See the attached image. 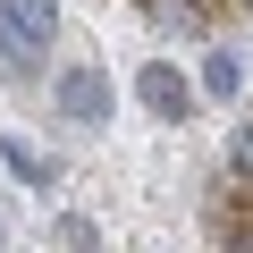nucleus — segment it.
I'll list each match as a JSON object with an SVG mask.
<instances>
[{
	"instance_id": "nucleus-1",
	"label": "nucleus",
	"mask_w": 253,
	"mask_h": 253,
	"mask_svg": "<svg viewBox=\"0 0 253 253\" xmlns=\"http://www.w3.org/2000/svg\"><path fill=\"white\" fill-rule=\"evenodd\" d=\"M59 118L110 126V76H101V68H59Z\"/></svg>"
},
{
	"instance_id": "nucleus-2",
	"label": "nucleus",
	"mask_w": 253,
	"mask_h": 253,
	"mask_svg": "<svg viewBox=\"0 0 253 253\" xmlns=\"http://www.w3.org/2000/svg\"><path fill=\"white\" fill-rule=\"evenodd\" d=\"M135 93H144V110H152V118H169V126H177V118H186V110H194V84H186V76H177V59H152V68H144V84H135Z\"/></svg>"
},
{
	"instance_id": "nucleus-3",
	"label": "nucleus",
	"mask_w": 253,
	"mask_h": 253,
	"mask_svg": "<svg viewBox=\"0 0 253 253\" xmlns=\"http://www.w3.org/2000/svg\"><path fill=\"white\" fill-rule=\"evenodd\" d=\"M34 59H42V51L26 42V26L9 17V0H0V76H9V84H26V76H34Z\"/></svg>"
},
{
	"instance_id": "nucleus-4",
	"label": "nucleus",
	"mask_w": 253,
	"mask_h": 253,
	"mask_svg": "<svg viewBox=\"0 0 253 253\" xmlns=\"http://www.w3.org/2000/svg\"><path fill=\"white\" fill-rule=\"evenodd\" d=\"M9 17H17V26H26V42L42 51V42H51V26H59V0H9Z\"/></svg>"
},
{
	"instance_id": "nucleus-5",
	"label": "nucleus",
	"mask_w": 253,
	"mask_h": 253,
	"mask_svg": "<svg viewBox=\"0 0 253 253\" xmlns=\"http://www.w3.org/2000/svg\"><path fill=\"white\" fill-rule=\"evenodd\" d=\"M0 161H9V169H17L26 186H59V169H51V161H34V152H26L17 135H0Z\"/></svg>"
},
{
	"instance_id": "nucleus-6",
	"label": "nucleus",
	"mask_w": 253,
	"mask_h": 253,
	"mask_svg": "<svg viewBox=\"0 0 253 253\" xmlns=\"http://www.w3.org/2000/svg\"><path fill=\"white\" fill-rule=\"evenodd\" d=\"M236 84H245V68H236L228 51H211V59H203V93H219V101H228Z\"/></svg>"
},
{
	"instance_id": "nucleus-7",
	"label": "nucleus",
	"mask_w": 253,
	"mask_h": 253,
	"mask_svg": "<svg viewBox=\"0 0 253 253\" xmlns=\"http://www.w3.org/2000/svg\"><path fill=\"white\" fill-rule=\"evenodd\" d=\"M228 161H236V177H253V126H236V135H228Z\"/></svg>"
},
{
	"instance_id": "nucleus-8",
	"label": "nucleus",
	"mask_w": 253,
	"mask_h": 253,
	"mask_svg": "<svg viewBox=\"0 0 253 253\" xmlns=\"http://www.w3.org/2000/svg\"><path fill=\"white\" fill-rule=\"evenodd\" d=\"M59 245L68 253H93V219H59Z\"/></svg>"
},
{
	"instance_id": "nucleus-9",
	"label": "nucleus",
	"mask_w": 253,
	"mask_h": 253,
	"mask_svg": "<svg viewBox=\"0 0 253 253\" xmlns=\"http://www.w3.org/2000/svg\"><path fill=\"white\" fill-rule=\"evenodd\" d=\"M245 9H253V0H245Z\"/></svg>"
}]
</instances>
